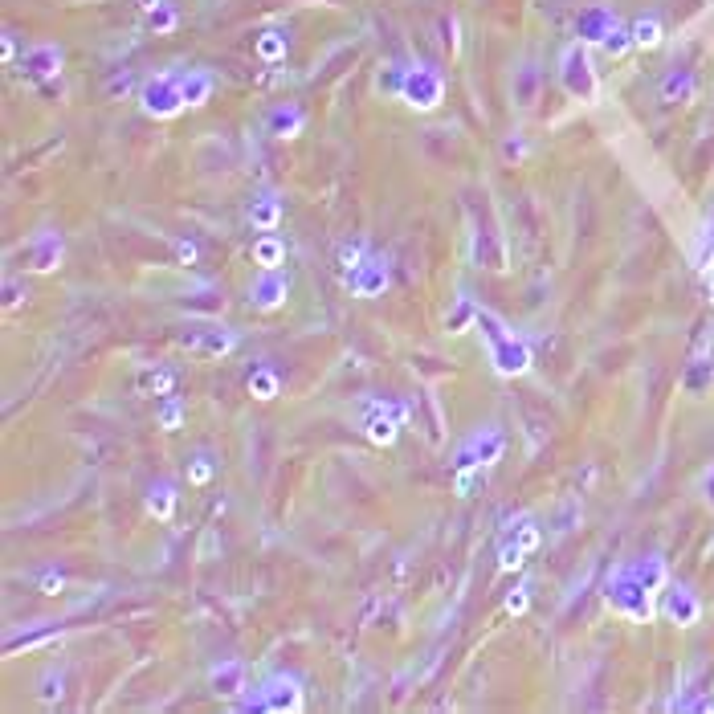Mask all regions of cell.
<instances>
[{"label": "cell", "mask_w": 714, "mask_h": 714, "mask_svg": "<svg viewBox=\"0 0 714 714\" xmlns=\"http://www.w3.org/2000/svg\"><path fill=\"white\" fill-rule=\"evenodd\" d=\"M290 294V278L278 274V270H262V278L249 286V302L258 306V311H278Z\"/></svg>", "instance_id": "cell-1"}, {"label": "cell", "mask_w": 714, "mask_h": 714, "mask_svg": "<svg viewBox=\"0 0 714 714\" xmlns=\"http://www.w3.org/2000/svg\"><path fill=\"white\" fill-rule=\"evenodd\" d=\"M258 706H262V710H302V686H298L294 678L278 674V678L266 682Z\"/></svg>", "instance_id": "cell-2"}, {"label": "cell", "mask_w": 714, "mask_h": 714, "mask_svg": "<svg viewBox=\"0 0 714 714\" xmlns=\"http://www.w3.org/2000/svg\"><path fill=\"white\" fill-rule=\"evenodd\" d=\"M490 355H494V368H498L502 376H519V372H527V368H531V360H527V351H523V347H515V339H510V335H502V339H494V347H490Z\"/></svg>", "instance_id": "cell-3"}, {"label": "cell", "mask_w": 714, "mask_h": 714, "mask_svg": "<svg viewBox=\"0 0 714 714\" xmlns=\"http://www.w3.org/2000/svg\"><path fill=\"white\" fill-rule=\"evenodd\" d=\"M347 286H351V294H360V298H376V294H384V286H388V270H384V262H380V258H368V266H364L360 274H351Z\"/></svg>", "instance_id": "cell-4"}, {"label": "cell", "mask_w": 714, "mask_h": 714, "mask_svg": "<svg viewBox=\"0 0 714 714\" xmlns=\"http://www.w3.org/2000/svg\"><path fill=\"white\" fill-rule=\"evenodd\" d=\"M400 425H404V413H392V408H376V413L368 417V441L376 445H392L400 437Z\"/></svg>", "instance_id": "cell-5"}, {"label": "cell", "mask_w": 714, "mask_h": 714, "mask_svg": "<svg viewBox=\"0 0 714 714\" xmlns=\"http://www.w3.org/2000/svg\"><path fill=\"white\" fill-rule=\"evenodd\" d=\"M253 266L262 270H282L286 266V241L278 233H262L253 241Z\"/></svg>", "instance_id": "cell-6"}, {"label": "cell", "mask_w": 714, "mask_h": 714, "mask_svg": "<svg viewBox=\"0 0 714 714\" xmlns=\"http://www.w3.org/2000/svg\"><path fill=\"white\" fill-rule=\"evenodd\" d=\"M192 351H200V355H225V351H233V335L225 331V327H209V331H196V335H188L184 339Z\"/></svg>", "instance_id": "cell-7"}, {"label": "cell", "mask_w": 714, "mask_h": 714, "mask_svg": "<svg viewBox=\"0 0 714 714\" xmlns=\"http://www.w3.org/2000/svg\"><path fill=\"white\" fill-rule=\"evenodd\" d=\"M249 221H253V229H258V233H278V225H282V204H278L274 196L253 200Z\"/></svg>", "instance_id": "cell-8"}, {"label": "cell", "mask_w": 714, "mask_h": 714, "mask_svg": "<svg viewBox=\"0 0 714 714\" xmlns=\"http://www.w3.org/2000/svg\"><path fill=\"white\" fill-rule=\"evenodd\" d=\"M368 258H372V253H368V245H364V241H355V245H351V241H343V245H339V258H335V262H339L343 282H347L351 274H360V270L368 266Z\"/></svg>", "instance_id": "cell-9"}, {"label": "cell", "mask_w": 714, "mask_h": 714, "mask_svg": "<svg viewBox=\"0 0 714 714\" xmlns=\"http://www.w3.org/2000/svg\"><path fill=\"white\" fill-rule=\"evenodd\" d=\"M690 258H694V270H698V274H710V270H714V221H706V225L698 229Z\"/></svg>", "instance_id": "cell-10"}, {"label": "cell", "mask_w": 714, "mask_h": 714, "mask_svg": "<svg viewBox=\"0 0 714 714\" xmlns=\"http://www.w3.org/2000/svg\"><path fill=\"white\" fill-rule=\"evenodd\" d=\"M156 417H160V429L164 433H176L184 425V400L180 396H164V404L156 408Z\"/></svg>", "instance_id": "cell-11"}, {"label": "cell", "mask_w": 714, "mask_h": 714, "mask_svg": "<svg viewBox=\"0 0 714 714\" xmlns=\"http://www.w3.org/2000/svg\"><path fill=\"white\" fill-rule=\"evenodd\" d=\"M666 612H670V617H674L678 625H690V621L698 617V604L686 596V588H674V592H670V604H666Z\"/></svg>", "instance_id": "cell-12"}, {"label": "cell", "mask_w": 714, "mask_h": 714, "mask_svg": "<svg viewBox=\"0 0 714 714\" xmlns=\"http://www.w3.org/2000/svg\"><path fill=\"white\" fill-rule=\"evenodd\" d=\"M147 510H151V515H156V519H172V510H176V494H172V486H156V490H151V498H147Z\"/></svg>", "instance_id": "cell-13"}, {"label": "cell", "mask_w": 714, "mask_h": 714, "mask_svg": "<svg viewBox=\"0 0 714 714\" xmlns=\"http://www.w3.org/2000/svg\"><path fill=\"white\" fill-rule=\"evenodd\" d=\"M249 392L258 396V400H274L278 396V376L274 372H253L249 376Z\"/></svg>", "instance_id": "cell-14"}, {"label": "cell", "mask_w": 714, "mask_h": 714, "mask_svg": "<svg viewBox=\"0 0 714 714\" xmlns=\"http://www.w3.org/2000/svg\"><path fill=\"white\" fill-rule=\"evenodd\" d=\"M143 392H156L160 400L164 396H172V388H176V376L172 372H160V376H143V384H139Z\"/></svg>", "instance_id": "cell-15"}, {"label": "cell", "mask_w": 714, "mask_h": 714, "mask_svg": "<svg viewBox=\"0 0 714 714\" xmlns=\"http://www.w3.org/2000/svg\"><path fill=\"white\" fill-rule=\"evenodd\" d=\"M298 127H302V119H298V115H294V111H290V115H278V119H274V127H270V131H274V135H278V139H294V131H298Z\"/></svg>", "instance_id": "cell-16"}, {"label": "cell", "mask_w": 714, "mask_h": 714, "mask_svg": "<svg viewBox=\"0 0 714 714\" xmlns=\"http://www.w3.org/2000/svg\"><path fill=\"white\" fill-rule=\"evenodd\" d=\"M209 478H213V462H209V457H196L192 470H188V482H192V486H204Z\"/></svg>", "instance_id": "cell-17"}, {"label": "cell", "mask_w": 714, "mask_h": 714, "mask_svg": "<svg viewBox=\"0 0 714 714\" xmlns=\"http://www.w3.org/2000/svg\"><path fill=\"white\" fill-rule=\"evenodd\" d=\"M37 588H41L45 596H58V592L66 588V580H62L58 572H41V580H37Z\"/></svg>", "instance_id": "cell-18"}, {"label": "cell", "mask_w": 714, "mask_h": 714, "mask_svg": "<svg viewBox=\"0 0 714 714\" xmlns=\"http://www.w3.org/2000/svg\"><path fill=\"white\" fill-rule=\"evenodd\" d=\"M258 54H262L266 62H274V58L282 54V41H278V33H266V41L258 45Z\"/></svg>", "instance_id": "cell-19"}, {"label": "cell", "mask_w": 714, "mask_h": 714, "mask_svg": "<svg viewBox=\"0 0 714 714\" xmlns=\"http://www.w3.org/2000/svg\"><path fill=\"white\" fill-rule=\"evenodd\" d=\"M637 45H657V25H637Z\"/></svg>", "instance_id": "cell-20"}, {"label": "cell", "mask_w": 714, "mask_h": 714, "mask_svg": "<svg viewBox=\"0 0 714 714\" xmlns=\"http://www.w3.org/2000/svg\"><path fill=\"white\" fill-rule=\"evenodd\" d=\"M176 258H180L184 266H192V262H196V245H188V241H180V245H176Z\"/></svg>", "instance_id": "cell-21"}, {"label": "cell", "mask_w": 714, "mask_h": 714, "mask_svg": "<svg viewBox=\"0 0 714 714\" xmlns=\"http://www.w3.org/2000/svg\"><path fill=\"white\" fill-rule=\"evenodd\" d=\"M506 608H510V612H523V608H527V588H519V596H510Z\"/></svg>", "instance_id": "cell-22"}]
</instances>
